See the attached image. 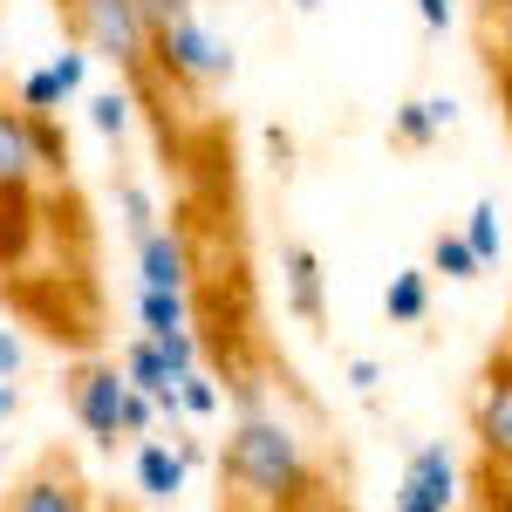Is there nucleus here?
Here are the masks:
<instances>
[{"label":"nucleus","mask_w":512,"mask_h":512,"mask_svg":"<svg viewBox=\"0 0 512 512\" xmlns=\"http://www.w3.org/2000/svg\"><path fill=\"white\" fill-rule=\"evenodd\" d=\"M62 396H69V410H76V424L103 451H117L130 444L123 437V403H130V376H123V362H96V355H82L62 369Z\"/></svg>","instance_id":"f257e3e1"},{"label":"nucleus","mask_w":512,"mask_h":512,"mask_svg":"<svg viewBox=\"0 0 512 512\" xmlns=\"http://www.w3.org/2000/svg\"><path fill=\"white\" fill-rule=\"evenodd\" d=\"M103 499L89 492V478L69 451H41L28 472L7 485V512H96Z\"/></svg>","instance_id":"f03ea898"},{"label":"nucleus","mask_w":512,"mask_h":512,"mask_svg":"<svg viewBox=\"0 0 512 512\" xmlns=\"http://www.w3.org/2000/svg\"><path fill=\"white\" fill-rule=\"evenodd\" d=\"M151 55H158V76L171 82V89H212V82L233 76V55L198 28V14L178 21V28H164V35L151 41Z\"/></svg>","instance_id":"7ed1b4c3"},{"label":"nucleus","mask_w":512,"mask_h":512,"mask_svg":"<svg viewBox=\"0 0 512 512\" xmlns=\"http://www.w3.org/2000/svg\"><path fill=\"white\" fill-rule=\"evenodd\" d=\"M472 437H478V451H485L492 465L512 472V349L485 362V383H478V396H472Z\"/></svg>","instance_id":"20e7f679"},{"label":"nucleus","mask_w":512,"mask_h":512,"mask_svg":"<svg viewBox=\"0 0 512 512\" xmlns=\"http://www.w3.org/2000/svg\"><path fill=\"white\" fill-rule=\"evenodd\" d=\"M41 178V144H35V117L21 96L0 89V198L14 192H35Z\"/></svg>","instance_id":"39448f33"},{"label":"nucleus","mask_w":512,"mask_h":512,"mask_svg":"<svg viewBox=\"0 0 512 512\" xmlns=\"http://www.w3.org/2000/svg\"><path fill=\"white\" fill-rule=\"evenodd\" d=\"M137 287H158V294H185L192 287V246H185V233H151L137 239Z\"/></svg>","instance_id":"423d86ee"},{"label":"nucleus","mask_w":512,"mask_h":512,"mask_svg":"<svg viewBox=\"0 0 512 512\" xmlns=\"http://www.w3.org/2000/svg\"><path fill=\"white\" fill-rule=\"evenodd\" d=\"M137 485H144L151 499H178V492H185V451L144 437V444H137Z\"/></svg>","instance_id":"0eeeda50"},{"label":"nucleus","mask_w":512,"mask_h":512,"mask_svg":"<svg viewBox=\"0 0 512 512\" xmlns=\"http://www.w3.org/2000/svg\"><path fill=\"white\" fill-rule=\"evenodd\" d=\"M123 376H130V390H144V396H171L178 390V369L164 362V349L151 342V335H137V342L123 349Z\"/></svg>","instance_id":"6e6552de"},{"label":"nucleus","mask_w":512,"mask_h":512,"mask_svg":"<svg viewBox=\"0 0 512 512\" xmlns=\"http://www.w3.org/2000/svg\"><path fill=\"white\" fill-rule=\"evenodd\" d=\"M451 123V103H431V96H410L403 110L390 117V137L403 144V151H424V144H437V130Z\"/></svg>","instance_id":"1a4fd4ad"},{"label":"nucleus","mask_w":512,"mask_h":512,"mask_svg":"<svg viewBox=\"0 0 512 512\" xmlns=\"http://www.w3.org/2000/svg\"><path fill=\"white\" fill-rule=\"evenodd\" d=\"M287 301L308 328H321V260L308 246H287Z\"/></svg>","instance_id":"9d476101"},{"label":"nucleus","mask_w":512,"mask_h":512,"mask_svg":"<svg viewBox=\"0 0 512 512\" xmlns=\"http://www.w3.org/2000/svg\"><path fill=\"white\" fill-rule=\"evenodd\" d=\"M137 321H144V335H178V328H192V301L185 294H158V287H137Z\"/></svg>","instance_id":"9b49d317"},{"label":"nucleus","mask_w":512,"mask_h":512,"mask_svg":"<svg viewBox=\"0 0 512 512\" xmlns=\"http://www.w3.org/2000/svg\"><path fill=\"white\" fill-rule=\"evenodd\" d=\"M383 308H390L396 328H417V321L431 315V280L417 274V267H410V274H396V280H390V294H383Z\"/></svg>","instance_id":"f8f14e48"},{"label":"nucleus","mask_w":512,"mask_h":512,"mask_svg":"<svg viewBox=\"0 0 512 512\" xmlns=\"http://www.w3.org/2000/svg\"><path fill=\"white\" fill-rule=\"evenodd\" d=\"M431 267L444 280H478V267H485V260L472 253V239H465V233H437L431 239Z\"/></svg>","instance_id":"ddd939ff"},{"label":"nucleus","mask_w":512,"mask_h":512,"mask_svg":"<svg viewBox=\"0 0 512 512\" xmlns=\"http://www.w3.org/2000/svg\"><path fill=\"white\" fill-rule=\"evenodd\" d=\"M465 239H472V253L485 260V267L499 260V246H506V239H499V205H492V198H478V205H472V226H465Z\"/></svg>","instance_id":"4468645a"},{"label":"nucleus","mask_w":512,"mask_h":512,"mask_svg":"<svg viewBox=\"0 0 512 512\" xmlns=\"http://www.w3.org/2000/svg\"><path fill=\"white\" fill-rule=\"evenodd\" d=\"M485 55L512 62V0H485Z\"/></svg>","instance_id":"2eb2a0df"},{"label":"nucleus","mask_w":512,"mask_h":512,"mask_svg":"<svg viewBox=\"0 0 512 512\" xmlns=\"http://www.w3.org/2000/svg\"><path fill=\"white\" fill-rule=\"evenodd\" d=\"M21 103H28V110H48V117H55V110L69 103V89L55 82V69H35V76L21 82Z\"/></svg>","instance_id":"dca6fc26"},{"label":"nucleus","mask_w":512,"mask_h":512,"mask_svg":"<svg viewBox=\"0 0 512 512\" xmlns=\"http://www.w3.org/2000/svg\"><path fill=\"white\" fill-rule=\"evenodd\" d=\"M89 62H96V55H89L82 41H69V48H62V55H55L48 69H55V82H62L69 96H76V89H82V76H89Z\"/></svg>","instance_id":"f3484780"},{"label":"nucleus","mask_w":512,"mask_h":512,"mask_svg":"<svg viewBox=\"0 0 512 512\" xmlns=\"http://www.w3.org/2000/svg\"><path fill=\"white\" fill-rule=\"evenodd\" d=\"M89 110H96V130H103V137H123V130H130V96H117V89H103Z\"/></svg>","instance_id":"a211bd4d"},{"label":"nucleus","mask_w":512,"mask_h":512,"mask_svg":"<svg viewBox=\"0 0 512 512\" xmlns=\"http://www.w3.org/2000/svg\"><path fill=\"white\" fill-rule=\"evenodd\" d=\"M178 396H185V410H192V417H212V410H219V390H212V376H205V369L178 376Z\"/></svg>","instance_id":"6ab92c4d"},{"label":"nucleus","mask_w":512,"mask_h":512,"mask_svg":"<svg viewBox=\"0 0 512 512\" xmlns=\"http://www.w3.org/2000/svg\"><path fill=\"white\" fill-rule=\"evenodd\" d=\"M151 424H158V396H144V390H130V403H123V437H151Z\"/></svg>","instance_id":"aec40b11"},{"label":"nucleus","mask_w":512,"mask_h":512,"mask_svg":"<svg viewBox=\"0 0 512 512\" xmlns=\"http://www.w3.org/2000/svg\"><path fill=\"white\" fill-rule=\"evenodd\" d=\"M144 7V28H151V41L164 35V28H178V21H192V0H137Z\"/></svg>","instance_id":"412c9836"},{"label":"nucleus","mask_w":512,"mask_h":512,"mask_svg":"<svg viewBox=\"0 0 512 512\" xmlns=\"http://www.w3.org/2000/svg\"><path fill=\"white\" fill-rule=\"evenodd\" d=\"M492 89H499V110L512 123V62H492Z\"/></svg>","instance_id":"4be33fe9"},{"label":"nucleus","mask_w":512,"mask_h":512,"mask_svg":"<svg viewBox=\"0 0 512 512\" xmlns=\"http://www.w3.org/2000/svg\"><path fill=\"white\" fill-rule=\"evenodd\" d=\"M417 14H424V28H444V21H451V0H417Z\"/></svg>","instance_id":"5701e85b"},{"label":"nucleus","mask_w":512,"mask_h":512,"mask_svg":"<svg viewBox=\"0 0 512 512\" xmlns=\"http://www.w3.org/2000/svg\"><path fill=\"white\" fill-rule=\"evenodd\" d=\"M14 369H21V342L0 328V376H14Z\"/></svg>","instance_id":"b1692460"},{"label":"nucleus","mask_w":512,"mask_h":512,"mask_svg":"<svg viewBox=\"0 0 512 512\" xmlns=\"http://www.w3.org/2000/svg\"><path fill=\"white\" fill-rule=\"evenodd\" d=\"M349 383L355 390H376V362H349Z\"/></svg>","instance_id":"393cba45"},{"label":"nucleus","mask_w":512,"mask_h":512,"mask_svg":"<svg viewBox=\"0 0 512 512\" xmlns=\"http://www.w3.org/2000/svg\"><path fill=\"white\" fill-rule=\"evenodd\" d=\"M0 417H14V383L0 376Z\"/></svg>","instance_id":"a878e982"},{"label":"nucleus","mask_w":512,"mask_h":512,"mask_svg":"<svg viewBox=\"0 0 512 512\" xmlns=\"http://www.w3.org/2000/svg\"><path fill=\"white\" fill-rule=\"evenodd\" d=\"M96 512H137V506H123V499H103V506H96Z\"/></svg>","instance_id":"bb28decb"},{"label":"nucleus","mask_w":512,"mask_h":512,"mask_svg":"<svg viewBox=\"0 0 512 512\" xmlns=\"http://www.w3.org/2000/svg\"><path fill=\"white\" fill-rule=\"evenodd\" d=\"M328 512H355V506H335V499H328Z\"/></svg>","instance_id":"cd10ccee"},{"label":"nucleus","mask_w":512,"mask_h":512,"mask_svg":"<svg viewBox=\"0 0 512 512\" xmlns=\"http://www.w3.org/2000/svg\"><path fill=\"white\" fill-rule=\"evenodd\" d=\"M294 7H315V0H294Z\"/></svg>","instance_id":"c85d7f7f"}]
</instances>
